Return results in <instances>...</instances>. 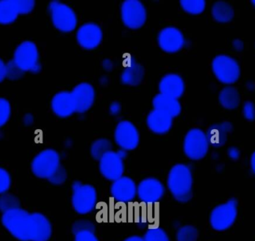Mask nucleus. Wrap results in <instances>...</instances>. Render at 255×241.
I'll list each match as a JSON object with an SVG mask.
<instances>
[{
  "label": "nucleus",
  "instance_id": "nucleus-42",
  "mask_svg": "<svg viewBox=\"0 0 255 241\" xmlns=\"http://www.w3.org/2000/svg\"><path fill=\"white\" fill-rule=\"evenodd\" d=\"M6 78V64L0 59V82H2Z\"/></svg>",
  "mask_w": 255,
  "mask_h": 241
},
{
  "label": "nucleus",
  "instance_id": "nucleus-26",
  "mask_svg": "<svg viewBox=\"0 0 255 241\" xmlns=\"http://www.w3.org/2000/svg\"><path fill=\"white\" fill-rule=\"evenodd\" d=\"M16 0L0 1V24L7 25L16 20L19 16Z\"/></svg>",
  "mask_w": 255,
  "mask_h": 241
},
{
  "label": "nucleus",
  "instance_id": "nucleus-23",
  "mask_svg": "<svg viewBox=\"0 0 255 241\" xmlns=\"http://www.w3.org/2000/svg\"><path fill=\"white\" fill-rule=\"evenodd\" d=\"M143 76V67L133 58H129L126 62L125 68L121 75L123 83L130 86H136L142 82Z\"/></svg>",
  "mask_w": 255,
  "mask_h": 241
},
{
  "label": "nucleus",
  "instance_id": "nucleus-30",
  "mask_svg": "<svg viewBox=\"0 0 255 241\" xmlns=\"http://www.w3.org/2000/svg\"><path fill=\"white\" fill-rule=\"evenodd\" d=\"M19 208H20L19 200L13 194L5 193L0 195V211L2 214Z\"/></svg>",
  "mask_w": 255,
  "mask_h": 241
},
{
  "label": "nucleus",
  "instance_id": "nucleus-18",
  "mask_svg": "<svg viewBox=\"0 0 255 241\" xmlns=\"http://www.w3.org/2000/svg\"><path fill=\"white\" fill-rule=\"evenodd\" d=\"M51 107L52 112L59 118H68L76 112L73 96L68 91H61L55 94L52 98Z\"/></svg>",
  "mask_w": 255,
  "mask_h": 241
},
{
  "label": "nucleus",
  "instance_id": "nucleus-13",
  "mask_svg": "<svg viewBox=\"0 0 255 241\" xmlns=\"http://www.w3.org/2000/svg\"><path fill=\"white\" fill-rule=\"evenodd\" d=\"M164 186L158 179L147 178L138 185L136 194L142 203L152 204L158 202L164 195Z\"/></svg>",
  "mask_w": 255,
  "mask_h": 241
},
{
  "label": "nucleus",
  "instance_id": "nucleus-43",
  "mask_svg": "<svg viewBox=\"0 0 255 241\" xmlns=\"http://www.w3.org/2000/svg\"><path fill=\"white\" fill-rule=\"evenodd\" d=\"M121 106L118 103H112V106H110V112L112 115H118L121 112Z\"/></svg>",
  "mask_w": 255,
  "mask_h": 241
},
{
  "label": "nucleus",
  "instance_id": "nucleus-37",
  "mask_svg": "<svg viewBox=\"0 0 255 241\" xmlns=\"http://www.w3.org/2000/svg\"><path fill=\"white\" fill-rule=\"evenodd\" d=\"M19 14H27L32 11L35 6L34 0H16Z\"/></svg>",
  "mask_w": 255,
  "mask_h": 241
},
{
  "label": "nucleus",
  "instance_id": "nucleus-35",
  "mask_svg": "<svg viewBox=\"0 0 255 241\" xmlns=\"http://www.w3.org/2000/svg\"><path fill=\"white\" fill-rule=\"evenodd\" d=\"M11 185V178L7 170L0 167V195L5 194Z\"/></svg>",
  "mask_w": 255,
  "mask_h": 241
},
{
  "label": "nucleus",
  "instance_id": "nucleus-47",
  "mask_svg": "<svg viewBox=\"0 0 255 241\" xmlns=\"http://www.w3.org/2000/svg\"><path fill=\"white\" fill-rule=\"evenodd\" d=\"M251 167L252 170L254 172L255 174V152H253V155L251 157Z\"/></svg>",
  "mask_w": 255,
  "mask_h": 241
},
{
  "label": "nucleus",
  "instance_id": "nucleus-17",
  "mask_svg": "<svg viewBox=\"0 0 255 241\" xmlns=\"http://www.w3.org/2000/svg\"><path fill=\"white\" fill-rule=\"evenodd\" d=\"M76 105V110L78 113L88 112L95 100V91L94 87L88 83H81L75 87L71 92Z\"/></svg>",
  "mask_w": 255,
  "mask_h": 241
},
{
  "label": "nucleus",
  "instance_id": "nucleus-15",
  "mask_svg": "<svg viewBox=\"0 0 255 241\" xmlns=\"http://www.w3.org/2000/svg\"><path fill=\"white\" fill-rule=\"evenodd\" d=\"M103 37L101 28L92 22L82 25L78 30L76 34L78 43L85 49L97 48L101 43Z\"/></svg>",
  "mask_w": 255,
  "mask_h": 241
},
{
  "label": "nucleus",
  "instance_id": "nucleus-46",
  "mask_svg": "<svg viewBox=\"0 0 255 241\" xmlns=\"http://www.w3.org/2000/svg\"><path fill=\"white\" fill-rule=\"evenodd\" d=\"M124 241H143L142 238L139 237V236H130V237L128 238Z\"/></svg>",
  "mask_w": 255,
  "mask_h": 241
},
{
  "label": "nucleus",
  "instance_id": "nucleus-39",
  "mask_svg": "<svg viewBox=\"0 0 255 241\" xmlns=\"http://www.w3.org/2000/svg\"><path fill=\"white\" fill-rule=\"evenodd\" d=\"M85 230H89V231L94 232V224L88 221H79L75 223L73 227V232L74 234L81 231H85Z\"/></svg>",
  "mask_w": 255,
  "mask_h": 241
},
{
  "label": "nucleus",
  "instance_id": "nucleus-2",
  "mask_svg": "<svg viewBox=\"0 0 255 241\" xmlns=\"http://www.w3.org/2000/svg\"><path fill=\"white\" fill-rule=\"evenodd\" d=\"M193 179L191 170L183 164H175L168 175L167 186L174 198L187 203L193 197Z\"/></svg>",
  "mask_w": 255,
  "mask_h": 241
},
{
  "label": "nucleus",
  "instance_id": "nucleus-9",
  "mask_svg": "<svg viewBox=\"0 0 255 241\" xmlns=\"http://www.w3.org/2000/svg\"><path fill=\"white\" fill-rule=\"evenodd\" d=\"M209 146L206 133L199 128H192L184 137V152L190 159L198 161L205 158Z\"/></svg>",
  "mask_w": 255,
  "mask_h": 241
},
{
  "label": "nucleus",
  "instance_id": "nucleus-24",
  "mask_svg": "<svg viewBox=\"0 0 255 241\" xmlns=\"http://www.w3.org/2000/svg\"><path fill=\"white\" fill-rule=\"evenodd\" d=\"M34 222V238L32 241H48L52 234L50 221L41 213H32Z\"/></svg>",
  "mask_w": 255,
  "mask_h": 241
},
{
  "label": "nucleus",
  "instance_id": "nucleus-28",
  "mask_svg": "<svg viewBox=\"0 0 255 241\" xmlns=\"http://www.w3.org/2000/svg\"><path fill=\"white\" fill-rule=\"evenodd\" d=\"M112 142L108 139L102 138L95 140L91 145V153L95 160L101 159L102 157L112 150Z\"/></svg>",
  "mask_w": 255,
  "mask_h": 241
},
{
  "label": "nucleus",
  "instance_id": "nucleus-36",
  "mask_svg": "<svg viewBox=\"0 0 255 241\" xmlns=\"http://www.w3.org/2000/svg\"><path fill=\"white\" fill-rule=\"evenodd\" d=\"M67 174L65 169L61 165L59 168L55 172V173H54L48 180H49L51 183L53 184V185H62V184L65 182L66 179H67Z\"/></svg>",
  "mask_w": 255,
  "mask_h": 241
},
{
  "label": "nucleus",
  "instance_id": "nucleus-19",
  "mask_svg": "<svg viewBox=\"0 0 255 241\" xmlns=\"http://www.w3.org/2000/svg\"><path fill=\"white\" fill-rule=\"evenodd\" d=\"M185 90L184 80L175 73H169L163 76L159 83L160 94L178 99L183 95Z\"/></svg>",
  "mask_w": 255,
  "mask_h": 241
},
{
  "label": "nucleus",
  "instance_id": "nucleus-32",
  "mask_svg": "<svg viewBox=\"0 0 255 241\" xmlns=\"http://www.w3.org/2000/svg\"><path fill=\"white\" fill-rule=\"evenodd\" d=\"M143 241H169V237L161 228H151L142 238Z\"/></svg>",
  "mask_w": 255,
  "mask_h": 241
},
{
  "label": "nucleus",
  "instance_id": "nucleus-48",
  "mask_svg": "<svg viewBox=\"0 0 255 241\" xmlns=\"http://www.w3.org/2000/svg\"><path fill=\"white\" fill-rule=\"evenodd\" d=\"M252 3H253V5L255 7V0H253V1H252Z\"/></svg>",
  "mask_w": 255,
  "mask_h": 241
},
{
  "label": "nucleus",
  "instance_id": "nucleus-33",
  "mask_svg": "<svg viewBox=\"0 0 255 241\" xmlns=\"http://www.w3.org/2000/svg\"><path fill=\"white\" fill-rule=\"evenodd\" d=\"M24 73L25 72L21 70L13 60L6 64V77L10 80H18L24 76Z\"/></svg>",
  "mask_w": 255,
  "mask_h": 241
},
{
  "label": "nucleus",
  "instance_id": "nucleus-8",
  "mask_svg": "<svg viewBox=\"0 0 255 241\" xmlns=\"http://www.w3.org/2000/svg\"><path fill=\"white\" fill-rule=\"evenodd\" d=\"M49 10L52 23L57 29L62 32H70L76 28V13L67 4L58 1H52L49 4Z\"/></svg>",
  "mask_w": 255,
  "mask_h": 241
},
{
  "label": "nucleus",
  "instance_id": "nucleus-11",
  "mask_svg": "<svg viewBox=\"0 0 255 241\" xmlns=\"http://www.w3.org/2000/svg\"><path fill=\"white\" fill-rule=\"evenodd\" d=\"M121 16L124 25L130 29H138L146 21V10L138 0H127L121 7Z\"/></svg>",
  "mask_w": 255,
  "mask_h": 241
},
{
  "label": "nucleus",
  "instance_id": "nucleus-6",
  "mask_svg": "<svg viewBox=\"0 0 255 241\" xmlns=\"http://www.w3.org/2000/svg\"><path fill=\"white\" fill-rule=\"evenodd\" d=\"M13 61L24 72L38 73L41 70L38 49L35 43L31 41L22 42L17 46Z\"/></svg>",
  "mask_w": 255,
  "mask_h": 241
},
{
  "label": "nucleus",
  "instance_id": "nucleus-38",
  "mask_svg": "<svg viewBox=\"0 0 255 241\" xmlns=\"http://www.w3.org/2000/svg\"><path fill=\"white\" fill-rule=\"evenodd\" d=\"M243 115L247 120L253 121L255 119V106L253 102L247 101L243 107Z\"/></svg>",
  "mask_w": 255,
  "mask_h": 241
},
{
  "label": "nucleus",
  "instance_id": "nucleus-40",
  "mask_svg": "<svg viewBox=\"0 0 255 241\" xmlns=\"http://www.w3.org/2000/svg\"><path fill=\"white\" fill-rule=\"evenodd\" d=\"M75 241H100L98 240L94 232L85 230L79 232L75 234Z\"/></svg>",
  "mask_w": 255,
  "mask_h": 241
},
{
  "label": "nucleus",
  "instance_id": "nucleus-41",
  "mask_svg": "<svg viewBox=\"0 0 255 241\" xmlns=\"http://www.w3.org/2000/svg\"><path fill=\"white\" fill-rule=\"evenodd\" d=\"M228 155H229V157L231 159L233 160V161H237L241 157V152H240L238 148L235 147V146H232L228 150Z\"/></svg>",
  "mask_w": 255,
  "mask_h": 241
},
{
  "label": "nucleus",
  "instance_id": "nucleus-10",
  "mask_svg": "<svg viewBox=\"0 0 255 241\" xmlns=\"http://www.w3.org/2000/svg\"><path fill=\"white\" fill-rule=\"evenodd\" d=\"M127 154L125 150L118 152L110 151L105 154L100 160V170L108 180L115 182L122 177L124 173V158Z\"/></svg>",
  "mask_w": 255,
  "mask_h": 241
},
{
  "label": "nucleus",
  "instance_id": "nucleus-31",
  "mask_svg": "<svg viewBox=\"0 0 255 241\" xmlns=\"http://www.w3.org/2000/svg\"><path fill=\"white\" fill-rule=\"evenodd\" d=\"M199 233L193 226L181 227L177 233V241H197Z\"/></svg>",
  "mask_w": 255,
  "mask_h": 241
},
{
  "label": "nucleus",
  "instance_id": "nucleus-7",
  "mask_svg": "<svg viewBox=\"0 0 255 241\" xmlns=\"http://www.w3.org/2000/svg\"><path fill=\"white\" fill-rule=\"evenodd\" d=\"M60 166L59 154L54 149H48L34 157L31 162V170L37 177L49 179Z\"/></svg>",
  "mask_w": 255,
  "mask_h": 241
},
{
  "label": "nucleus",
  "instance_id": "nucleus-44",
  "mask_svg": "<svg viewBox=\"0 0 255 241\" xmlns=\"http://www.w3.org/2000/svg\"><path fill=\"white\" fill-rule=\"evenodd\" d=\"M233 46L237 51H242L244 48V43L240 39H235L233 41Z\"/></svg>",
  "mask_w": 255,
  "mask_h": 241
},
{
  "label": "nucleus",
  "instance_id": "nucleus-12",
  "mask_svg": "<svg viewBox=\"0 0 255 241\" xmlns=\"http://www.w3.org/2000/svg\"><path fill=\"white\" fill-rule=\"evenodd\" d=\"M115 139L117 144L123 150H133L137 147L139 143V131L129 121H121L115 129Z\"/></svg>",
  "mask_w": 255,
  "mask_h": 241
},
{
  "label": "nucleus",
  "instance_id": "nucleus-5",
  "mask_svg": "<svg viewBox=\"0 0 255 241\" xmlns=\"http://www.w3.org/2000/svg\"><path fill=\"white\" fill-rule=\"evenodd\" d=\"M214 76L225 85H232L241 76V67L236 60L226 55H217L212 62Z\"/></svg>",
  "mask_w": 255,
  "mask_h": 241
},
{
  "label": "nucleus",
  "instance_id": "nucleus-21",
  "mask_svg": "<svg viewBox=\"0 0 255 241\" xmlns=\"http://www.w3.org/2000/svg\"><path fill=\"white\" fill-rule=\"evenodd\" d=\"M233 131V125L230 122L214 124L208 128L206 132L208 143L216 148L222 147L226 144L229 134Z\"/></svg>",
  "mask_w": 255,
  "mask_h": 241
},
{
  "label": "nucleus",
  "instance_id": "nucleus-34",
  "mask_svg": "<svg viewBox=\"0 0 255 241\" xmlns=\"http://www.w3.org/2000/svg\"><path fill=\"white\" fill-rule=\"evenodd\" d=\"M11 108L6 99L0 98V128L7 123L10 119Z\"/></svg>",
  "mask_w": 255,
  "mask_h": 241
},
{
  "label": "nucleus",
  "instance_id": "nucleus-29",
  "mask_svg": "<svg viewBox=\"0 0 255 241\" xmlns=\"http://www.w3.org/2000/svg\"><path fill=\"white\" fill-rule=\"evenodd\" d=\"M181 7L190 14H200L205 10L206 1L205 0H181Z\"/></svg>",
  "mask_w": 255,
  "mask_h": 241
},
{
  "label": "nucleus",
  "instance_id": "nucleus-3",
  "mask_svg": "<svg viewBox=\"0 0 255 241\" xmlns=\"http://www.w3.org/2000/svg\"><path fill=\"white\" fill-rule=\"evenodd\" d=\"M238 201L235 199H231L214 208L210 217L212 228L219 232L226 231L231 228L238 218Z\"/></svg>",
  "mask_w": 255,
  "mask_h": 241
},
{
  "label": "nucleus",
  "instance_id": "nucleus-45",
  "mask_svg": "<svg viewBox=\"0 0 255 241\" xmlns=\"http://www.w3.org/2000/svg\"><path fill=\"white\" fill-rule=\"evenodd\" d=\"M33 121H34V118H33L32 115H30V114H28V115H25L23 118V122L25 123V125H30L33 123Z\"/></svg>",
  "mask_w": 255,
  "mask_h": 241
},
{
  "label": "nucleus",
  "instance_id": "nucleus-14",
  "mask_svg": "<svg viewBox=\"0 0 255 241\" xmlns=\"http://www.w3.org/2000/svg\"><path fill=\"white\" fill-rule=\"evenodd\" d=\"M157 41L160 49L168 53H175L182 49L184 37L182 32L175 27H166L159 33Z\"/></svg>",
  "mask_w": 255,
  "mask_h": 241
},
{
  "label": "nucleus",
  "instance_id": "nucleus-1",
  "mask_svg": "<svg viewBox=\"0 0 255 241\" xmlns=\"http://www.w3.org/2000/svg\"><path fill=\"white\" fill-rule=\"evenodd\" d=\"M1 224L14 239L19 241H32L34 222L32 213L19 208L4 212Z\"/></svg>",
  "mask_w": 255,
  "mask_h": 241
},
{
  "label": "nucleus",
  "instance_id": "nucleus-16",
  "mask_svg": "<svg viewBox=\"0 0 255 241\" xmlns=\"http://www.w3.org/2000/svg\"><path fill=\"white\" fill-rule=\"evenodd\" d=\"M137 191L136 184L130 178L122 176L117 179L111 186V194L119 203H127L135 198Z\"/></svg>",
  "mask_w": 255,
  "mask_h": 241
},
{
  "label": "nucleus",
  "instance_id": "nucleus-25",
  "mask_svg": "<svg viewBox=\"0 0 255 241\" xmlns=\"http://www.w3.org/2000/svg\"><path fill=\"white\" fill-rule=\"evenodd\" d=\"M239 91L232 86L226 87L220 91L219 101L224 109L228 110L236 109L241 104Z\"/></svg>",
  "mask_w": 255,
  "mask_h": 241
},
{
  "label": "nucleus",
  "instance_id": "nucleus-4",
  "mask_svg": "<svg viewBox=\"0 0 255 241\" xmlns=\"http://www.w3.org/2000/svg\"><path fill=\"white\" fill-rule=\"evenodd\" d=\"M72 188V204L74 210L79 215H86L92 212L97 200V193L94 187L75 182Z\"/></svg>",
  "mask_w": 255,
  "mask_h": 241
},
{
  "label": "nucleus",
  "instance_id": "nucleus-20",
  "mask_svg": "<svg viewBox=\"0 0 255 241\" xmlns=\"http://www.w3.org/2000/svg\"><path fill=\"white\" fill-rule=\"evenodd\" d=\"M172 119L173 118L168 114L154 109L147 117V125L155 134H166L172 128Z\"/></svg>",
  "mask_w": 255,
  "mask_h": 241
},
{
  "label": "nucleus",
  "instance_id": "nucleus-22",
  "mask_svg": "<svg viewBox=\"0 0 255 241\" xmlns=\"http://www.w3.org/2000/svg\"><path fill=\"white\" fill-rule=\"evenodd\" d=\"M152 104L154 109L165 112L172 118H176L181 112V106L178 99L164 94L156 95L153 99Z\"/></svg>",
  "mask_w": 255,
  "mask_h": 241
},
{
  "label": "nucleus",
  "instance_id": "nucleus-27",
  "mask_svg": "<svg viewBox=\"0 0 255 241\" xmlns=\"http://www.w3.org/2000/svg\"><path fill=\"white\" fill-rule=\"evenodd\" d=\"M211 13L214 19L221 23L230 22L235 16V10L232 6L224 1L214 3Z\"/></svg>",
  "mask_w": 255,
  "mask_h": 241
}]
</instances>
